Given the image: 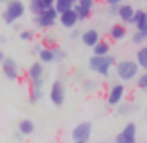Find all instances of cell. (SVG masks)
I'll use <instances>...</instances> for the list:
<instances>
[{
	"instance_id": "8fae6325",
	"label": "cell",
	"mask_w": 147,
	"mask_h": 143,
	"mask_svg": "<svg viewBox=\"0 0 147 143\" xmlns=\"http://www.w3.org/2000/svg\"><path fill=\"white\" fill-rule=\"evenodd\" d=\"M42 88H44V79L31 81V85H30V103L31 105L40 101V97H42Z\"/></svg>"
},
{
	"instance_id": "5b68a950",
	"label": "cell",
	"mask_w": 147,
	"mask_h": 143,
	"mask_svg": "<svg viewBox=\"0 0 147 143\" xmlns=\"http://www.w3.org/2000/svg\"><path fill=\"white\" fill-rule=\"evenodd\" d=\"M90 136H92V123L90 121H83L72 128V140L76 143H86L90 140Z\"/></svg>"
},
{
	"instance_id": "d590c367",
	"label": "cell",
	"mask_w": 147,
	"mask_h": 143,
	"mask_svg": "<svg viewBox=\"0 0 147 143\" xmlns=\"http://www.w3.org/2000/svg\"><path fill=\"white\" fill-rule=\"evenodd\" d=\"M2 2H7V0H2Z\"/></svg>"
},
{
	"instance_id": "7402d4cb",
	"label": "cell",
	"mask_w": 147,
	"mask_h": 143,
	"mask_svg": "<svg viewBox=\"0 0 147 143\" xmlns=\"http://www.w3.org/2000/svg\"><path fill=\"white\" fill-rule=\"evenodd\" d=\"M136 61H138L142 70H147V44L142 46V48L136 52Z\"/></svg>"
},
{
	"instance_id": "d6986e66",
	"label": "cell",
	"mask_w": 147,
	"mask_h": 143,
	"mask_svg": "<svg viewBox=\"0 0 147 143\" xmlns=\"http://www.w3.org/2000/svg\"><path fill=\"white\" fill-rule=\"evenodd\" d=\"M92 52H94V55H109L110 53V42L109 40H99L92 48Z\"/></svg>"
},
{
	"instance_id": "1f68e13d",
	"label": "cell",
	"mask_w": 147,
	"mask_h": 143,
	"mask_svg": "<svg viewBox=\"0 0 147 143\" xmlns=\"http://www.w3.org/2000/svg\"><path fill=\"white\" fill-rule=\"evenodd\" d=\"M118 11H119V4H118V6H109V13H110V15H118Z\"/></svg>"
},
{
	"instance_id": "e575fe53",
	"label": "cell",
	"mask_w": 147,
	"mask_h": 143,
	"mask_svg": "<svg viewBox=\"0 0 147 143\" xmlns=\"http://www.w3.org/2000/svg\"><path fill=\"white\" fill-rule=\"evenodd\" d=\"M42 2H44L46 7H52V6H55V2H57V0H42Z\"/></svg>"
},
{
	"instance_id": "9a60e30c",
	"label": "cell",
	"mask_w": 147,
	"mask_h": 143,
	"mask_svg": "<svg viewBox=\"0 0 147 143\" xmlns=\"http://www.w3.org/2000/svg\"><path fill=\"white\" fill-rule=\"evenodd\" d=\"M81 40H83V44H85V46H88V48H94V46L101 40L99 31L94 30V28H92V30L83 31V33H81Z\"/></svg>"
},
{
	"instance_id": "f1b7e54d",
	"label": "cell",
	"mask_w": 147,
	"mask_h": 143,
	"mask_svg": "<svg viewBox=\"0 0 147 143\" xmlns=\"http://www.w3.org/2000/svg\"><path fill=\"white\" fill-rule=\"evenodd\" d=\"M79 6H83L85 9H88V11H94V7H96V0H79Z\"/></svg>"
},
{
	"instance_id": "603a6c76",
	"label": "cell",
	"mask_w": 147,
	"mask_h": 143,
	"mask_svg": "<svg viewBox=\"0 0 147 143\" xmlns=\"http://www.w3.org/2000/svg\"><path fill=\"white\" fill-rule=\"evenodd\" d=\"M44 9H46V6H44L42 0H30V13H31L33 17L40 15Z\"/></svg>"
},
{
	"instance_id": "7c38bea8",
	"label": "cell",
	"mask_w": 147,
	"mask_h": 143,
	"mask_svg": "<svg viewBox=\"0 0 147 143\" xmlns=\"http://www.w3.org/2000/svg\"><path fill=\"white\" fill-rule=\"evenodd\" d=\"M134 13L136 9L131 6V4H119V11H118V17L123 24H132L134 20Z\"/></svg>"
},
{
	"instance_id": "8992f818",
	"label": "cell",
	"mask_w": 147,
	"mask_h": 143,
	"mask_svg": "<svg viewBox=\"0 0 147 143\" xmlns=\"http://www.w3.org/2000/svg\"><path fill=\"white\" fill-rule=\"evenodd\" d=\"M64 97H66V90H64L63 81H53L52 88H50V101H52L55 107L61 108L64 105Z\"/></svg>"
},
{
	"instance_id": "44dd1931",
	"label": "cell",
	"mask_w": 147,
	"mask_h": 143,
	"mask_svg": "<svg viewBox=\"0 0 147 143\" xmlns=\"http://www.w3.org/2000/svg\"><path fill=\"white\" fill-rule=\"evenodd\" d=\"M81 88H83V92H86V94H94V92L99 90V83L96 79H85L83 85H81Z\"/></svg>"
},
{
	"instance_id": "52a82bcc",
	"label": "cell",
	"mask_w": 147,
	"mask_h": 143,
	"mask_svg": "<svg viewBox=\"0 0 147 143\" xmlns=\"http://www.w3.org/2000/svg\"><path fill=\"white\" fill-rule=\"evenodd\" d=\"M2 73H4V77H6L7 81H17L18 77H20V70H18V64L15 62V59H9L6 57L2 62Z\"/></svg>"
},
{
	"instance_id": "ba28073f",
	"label": "cell",
	"mask_w": 147,
	"mask_h": 143,
	"mask_svg": "<svg viewBox=\"0 0 147 143\" xmlns=\"http://www.w3.org/2000/svg\"><path fill=\"white\" fill-rule=\"evenodd\" d=\"M125 99V86L121 83H116L109 88V95H107V103L109 107H118L121 101Z\"/></svg>"
},
{
	"instance_id": "cb8c5ba5",
	"label": "cell",
	"mask_w": 147,
	"mask_h": 143,
	"mask_svg": "<svg viewBox=\"0 0 147 143\" xmlns=\"http://www.w3.org/2000/svg\"><path fill=\"white\" fill-rule=\"evenodd\" d=\"M134 110V105L132 103H119L118 107H116V112H118V116H129V114Z\"/></svg>"
},
{
	"instance_id": "277c9868",
	"label": "cell",
	"mask_w": 147,
	"mask_h": 143,
	"mask_svg": "<svg viewBox=\"0 0 147 143\" xmlns=\"http://www.w3.org/2000/svg\"><path fill=\"white\" fill-rule=\"evenodd\" d=\"M57 18H59V11H57L55 6H52V7H46L40 15L33 17V22H35L37 28H40V30H50V28L55 26Z\"/></svg>"
},
{
	"instance_id": "d4e9b609",
	"label": "cell",
	"mask_w": 147,
	"mask_h": 143,
	"mask_svg": "<svg viewBox=\"0 0 147 143\" xmlns=\"http://www.w3.org/2000/svg\"><path fill=\"white\" fill-rule=\"evenodd\" d=\"M145 40H147V33H144V31L136 30L134 33H132V44H136V46H144V44H145Z\"/></svg>"
},
{
	"instance_id": "484cf974",
	"label": "cell",
	"mask_w": 147,
	"mask_h": 143,
	"mask_svg": "<svg viewBox=\"0 0 147 143\" xmlns=\"http://www.w3.org/2000/svg\"><path fill=\"white\" fill-rule=\"evenodd\" d=\"M18 37H20L22 40H26V42H30V40L35 39V31L33 30H20L18 31Z\"/></svg>"
},
{
	"instance_id": "74e56055",
	"label": "cell",
	"mask_w": 147,
	"mask_h": 143,
	"mask_svg": "<svg viewBox=\"0 0 147 143\" xmlns=\"http://www.w3.org/2000/svg\"><path fill=\"white\" fill-rule=\"evenodd\" d=\"M145 92H147V90H145Z\"/></svg>"
},
{
	"instance_id": "8d00e7d4",
	"label": "cell",
	"mask_w": 147,
	"mask_h": 143,
	"mask_svg": "<svg viewBox=\"0 0 147 143\" xmlns=\"http://www.w3.org/2000/svg\"><path fill=\"white\" fill-rule=\"evenodd\" d=\"M145 44H147V40H145Z\"/></svg>"
},
{
	"instance_id": "83f0119b",
	"label": "cell",
	"mask_w": 147,
	"mask_h": 143,
	"mask_svg": "<svg viewBox=\"0 0 147 143\" xmlns=\"http://www.w3.org/2000/svg\"><path fill=\"white\" fill-rule=\"evenodd\" d=\"M136 83H138V88L142 90H147V70H144L140 75L136 77Z\"/></svg>"
},
{
	"instance_id": "30bf717a",
	"label": "cell",
	"mask_w": 147,
	"mask_h": 143,
	"mask_svg": "<svg viewBox=\"0 0 147 143\" xmlns=\"http://www.w3.org/2000/svg\"><path fill=\"white\" fill-rule=\"evenodd\" d=\"M59 22L64 26V28H68V30H74V28L77 26V22H81L79 20V17H77V11L76 9H68V11H64L59 15Z\"/></svg>"
},
{
	"instance_id": "ac0fdd59",
	"label": "cell",
	"mask_w": 147,
	"mask_h": 143,
	"mask_svg": "<svg viewBox=\"0 0 147 143\" xmlns=\"http://www.w3.org/2000/svg\"><path fill=\"white\" fill-rule=\"evenodd\" d=\"M18 130H20L24 136H31L35 132V123L31 121V119H20V123H18Z\"/></svg>"
},
{
	"instance_id": "9c48e42d",
	"label": "cell",
	"mask_w": 147,
	"mask_h": 143,
	"mask_svg": "<svg viewBox=\"0 0 147 143\" xmlns=\"http://www.w3.org/2000/svg\"><path fill=\"white\" fill-rule=\"evenodd\" d=\"M136 132H138V128H136L134 123H127V125L119 130V134H116L114 141L116 143H134L136 141Z\"/></svg>"
},
{
	"instance_id": "6da1fadb",
	"label": "cell",
	"mask_w": 147,
	"mask_h": 143,
	"mask_svg": "<svg viewBox=\"0 0 147 143\" xmlns=\"http://www.w3.org/2000/svg\"><path fill=\"white\" fill-rule=\"evenodd\" d=\"M112 66H116V59L112 57V55H92L88 59V68L90 72L98 73L105 79V77H109L110 70H112Z\"/></svg>"
},
{
	"instance_id": "ffe728a7",
	"label": "cell",
	"mask_w": 147,
	"mask_h": 143,
	"mask_svg": "<svg viewBox=\"0 0 147 143\" xmlns=\"http://www.w3.org/2000/svg\"><path fill=\"white\" fill-rule=\"evenodd\" d=\"M79 2V0H57L55 2V7H57V11H59V15L64 11H68V9H72V7H76V4Z\"/></svg>"
},
{
	"instance_id": "d6a6232c",
	"label": "cell",
	"mask_w": 147,
	"mask_h": 143,
	"mask_svg": "<svg viewBox=\"0 0 147 143\" xmlns=\"http://www.w3.org/2000/svg\"><path fill=\"white\" fill-rule=\"evenodd\" d=\"M77 37H81V33H79V31H77V30H76V28H74V30L70 31V39H72V40H76V39H77Z\"/></svg>"
},
{
	"instance_id": "f546056e",
	"label": "cell",
	"mask_w": 147,
	"mask_h": 143,
	"mask_svg": "<svg viewBox=\"0 0 147 143\" xmlns=\"http://www.w3.org/2000/svg\"><path fill=\"white\" fill-rule=\"evenodd\" d=\"M42 44L44 46H55V39H53V37H50V35H44L42 37Z\"/></svg>"
},
{
	"instance_id": "4dcf8cb0",
	"label": "cell",
	"mask_w": 147,
	"mask_h": 143,
	"mask_svg": "<svg viewBox=\"0 0 147 143\" xmlns=\"http://www.w3.org/2000/svg\"><path fill=\"white\" fill-rule=\"evenodd\" d=\"M42 48H44V44H35L33 48H31V53H33V55H37V57H39V53L42 52Z\"/></svg>"
},
{
	"instance_id": "4fadbf2b",
	"label": "cell",
	"mask_w": 147,
	"mask_h": 143,
	"mask_svg": "<svg viewBox=\"0 0 147 143\" xmlns=\"http://www.w3.org/2000/svg\"><path fill=\"white\" fill-rule=\"evenodd\" d=\"M109 37H110V40H114V42H119V40H123V39L127 37V24L119 22V24L110 26Z\"/></svg>"
},
{
	"instance_id": "3957f363",
	"label": "cell",
	"mask_w": 147,
	"mask_h": 143,
	"mask_svg": "<svg viewBox=\"0 0 147 143\" xmlns=\"http://www.w3.org/2000/svg\"><path fill=\"white\" fill-rule=\"evenodd\" d=\"M114 68H116V75L123 83L136 79V77L140 75V70H142L138 61H118Z\"/></svg>"
},
{
	"instance_id": "e0dca14e",
	"label": "cell",
	"mask_w": 147,
	"mask_h": 143,
	"mask_svg": "<svg viewBox=\"0 0 147 143\" xmlns=\"http://www.w3.org/2000/svg\"><path fill=\"white\" fill-rule=\"evenodd\" d=\"M132 24L136 26V30H140V31H144V33H147V11H144V9H136Z\"/></svg>"
},
{
	"instance_id": "4316f807",
	"label": "cell",
	"mask_w": 147,
	"mask_h": 143,
	"mask_svg": "<svg viewBox=\"0 0 147 143\" xmlns=\"http://www.w3.org/2000/svg\"><path fill=\"white\" fill-rule=\"evenodd\" d=\"M77 11V17H79V20H86V18L90 17V13L92 11H88V9H85L83 6H79V4H76V7H74Z\"/></svg>"
},
{
	"instance_id": "2e32d148",
	"label": "cell",
	"mask_w": 147,
	"mask_h": 143,
	"mask_svg": "<svg viewBox=\"0 0 147 143\" xmlns=\"http://www.w3.org/2000/svg\"><path fill=\"white\" fill-rule=\"evenodd\" d=\"M28 79L31 81H37V79H44V66H42V61L40 62H33L30 68H28Z\"/></svg>"
},
{
	"instance_id": "7a4b0ae2",
	"label": "cell",
	"mask_w": 147,
	"mask_h": 143,
	"mask_svg": "<svg viewBox=\"0 0 147 143\" xmlns=\"http://www.w3.org/2000/svg\"><path fill=\"white\" fill-rule=\"evenodd\" d=\"M26 13V6L22 0H7L6 2V7L2 11V20L4 24L7 26H13L15 22H18Z\"/></svg>"
},
{
	"instance_id": "836d02e7",
	"label": "cell",
	"mask_w": 147,
	"mask_h": 143,
	"mask_svg": "<svg viewBox=\"0 0 147 143\" xmlns=\"http://www.w3.org/2000/svg\"><path fill=\"white\" fill-rule=\"evenodd\" d=\"M105 2H107V6H118V4L125 2V0H105Z\"/></svg>"
},
{
	"instance_id": "5bb4252c",
	"label": "cell",
	"mask_w": 147,
	"mask_h": 143,
	"mask_svg": "<svg viewBox=\"0 0 147 143\" xmlns=\"http://www.w3.org/2000/svg\"><path fill=\"white\" fill-rule=\"evenodd\" d=\"M39 59L42 61L44 64H52V62H57V46H44L42 52L39 53Z\"/></svg>"
}]
</instances>
